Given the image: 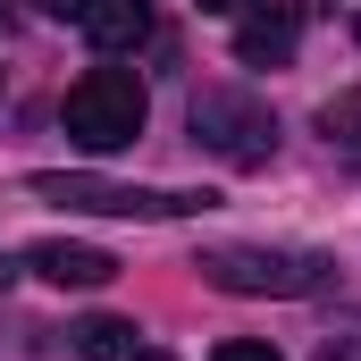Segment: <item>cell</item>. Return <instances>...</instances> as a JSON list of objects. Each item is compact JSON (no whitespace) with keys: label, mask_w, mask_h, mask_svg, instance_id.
I'll use <instances>...</instances> for the list:
<instances>
[{"label":"cell","mask_w":361,"mask_h":361,"mask_svg":"<svg viewBox=\"0 0 361 361\" xmlns=\"http://www.w3.org/2000/svg\"><path fill=\"white\" fill-rule=\"evenodd\" d=\"M135 336H143L135 319H85V328H76V361H135L143 353Z\"/></svg>","instance_id":"obj_8"},{"label":"cell","mask_w":361,"mask_h":361,"mask_svg":"<svg viewBox=\"0 0 361 361\" xmlns=\"http://www.w3.org/2000/svg\"><path fill=\"white\" fill-rule=\"evenodd\" d=\"M319 126H328V143H345V152L361 160V92H345V101H328V109H319Z\"/></svg>","instance_id":"obj_9"},{"label":"cell","mask_w":361,"mask_h":361,"mask_svg":"<svg viewBox=\"0 0 361 361\" xmlns=\"http://www.w3.org/2000/svg\"><path fill=\"white\" fill-rule=\"evenodd\" d=\"M25 193L68 202V210H101V219H193V210H210V193L118 185V177H92V169H42V177H25Z\"/></svg>","instance_id":"obj_1"},{"label":"cell","mask_w":361,"mask_h":361,"mask_svg":"<svg viewBox=\"0 0 361 361\" xmlns=\"http://www.w3.org/2000/svg\"><path fill=\"white\" fill-rule=\"evenodd\" d=\"M8 277H17V269H8V261H0V286H8Z\"/></svg>","instance_id":"obj_14"},{"label":"cell","mask_w":361,"mask_h":361,"mask_svg":"<svg viewBox=\"0 0 361 361\" xmlns=\"http://www.w3.org/2000/svg\"><path fill=\"white\" fill-rule=\"evenodd\" d=\"M193 269L210 277L219 294H319L328 286V261L319 252H277V244H210Z\"/></svg>","instance_id":"obj_2"},{"label":"cell","mask_w":361,"mask_h":361,"mask_svg":"<svg viewBox=\"0 0 361 361\" xmlns=\"http://www.w3.org/2000/svg\"><path fill=\"white\" fill-rule=\"evenodd\" d=\"M59 118H68V135L85 152H126L143 135V85L126 68H92L85 85H68V109Z\"/></svg>","instance_id":"obj_3"},{"label":"cell","mask_w":361,"mask_h":361,"mask_svg":"<svg viewBox=\"0 0 361 361\" xmlns=\"http://www.w3.org/2000/svg\"><path fill=\"white\" fill-rule=\"evenodd\" d=\"M202 8H210V17H244L252 0H202Z\"/></svg>","instance_id":"obj_11"},{"label":"cell","mask_w":361,"mask_h":361,"mask_svg":"<svg viewBox=\"0 0 361 361\" xmlns=\"http://www.w3.org/2000/svg\"><path fill=\"white\" fill-rule=\"evenodd\" d=\"M235 59H244V68H261V59L286 68V59H294V17H277V8L244 17V25H235Z\"/></svg>","instance_id":"obj_7"},{"label":"cell","mask_w":361,"mask_h":361,"mask_svg":"<svg viewBox=\"0 0 361 361\" xmlns=\"http://www.w3.org/2000/svg\"><path fill=\"white\" fill-rule=\"evenodd\" d=\"M135 361H169V353H135Z\"/></svg>","instance_id":"obj_15"},{"label":"cell","mask_w":361,"mask_h":361,"mask_svg":"<svg viewBox=\"0 0 361 361\" xmlns=\"http://www.w3.org/2000/svg\"><path fill=\"white\" fill-rule=\"evenodd\" d=\"M25 269L42 277V286H109L118 261L101 252V244H68V235H42V244H25Z\"/></svg>","instance_id":"obj_5"},{"label":"cell","mask_w":361,"mask_h":361,"mask_svg":"<svg viewBox=\"0 0 361 361\" xmlns=\"http://www.w3.org/2000/svg\"><path fill=\"white\" fill-rule=\"evenodd\" d=\"M193 143H210V152L235 160V169H261L277 152V118L252 92H235V85H202L193 92Z\"/></svg>","instance_id":"obj_4"},{"label":"cell","mask_w":361,"mask_h":361,"mask_svg":"<svg viewBox=\"0 0 361 361\" xmlns=\"http://www.w3.org/2000/svg\"><path fill=\"white\" fill-rule=\"evenodd\" d=\"M319 361H361V345H328V353H319Z\"/></svg>","instance_id":"obj_13"},{"label":"cell","mask_w":361,"mask_h":361,"mask_svg":"<svg viewBox=\"0 0 361 361\" xmlns=\"http://www.w3.org/2000/svg\"><path fill=\"white\" fill-rule=\"evenodd\" d=\"M42 8H51V17H85L92 0H42Z\"/></svg>","instance_id":"obj_12"},{"label":"cell","mask_w":361,"mask_h":361,"mask_svg":"<svg viewBox=\"0 0 361 361\" xmlns=\"http://www.w3.org/2000/svg\"><path fill=\"white\" fill-rule=\"evenodd\" d=\"M210 361H286V353H277V345H261V336H227Z\"/></svg>","instance_id":"obj_10"},{"label":"cell","mask_w":361,"mask_h":361,"mask_svg":"<svg viewBox=\"0 0 361 361\" xmlns=\"http://www.w3.org/2000/svg\"><path fill=\"white\" fill-rule=\"evenodd\" d=\"M85 34H92V51H143L152 42V0H92L85 8Z\"/></svg>","instance_id":"obj_6"}]
</instances>
